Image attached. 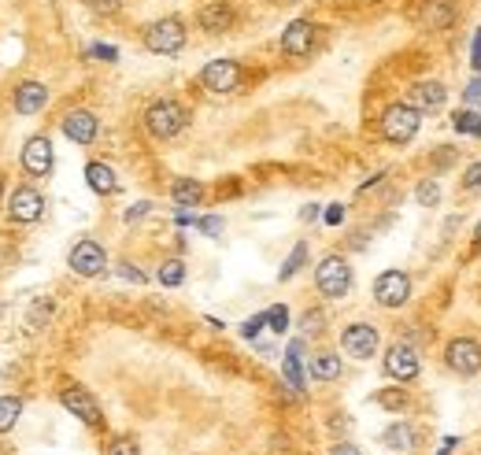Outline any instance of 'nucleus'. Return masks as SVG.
Wrapping results in <instances>:
<instances>
[{"mask_svg":"<svg viewBox=\"0 0 481 455\" xmlns=\"http://www.w3.org/2000/svg\"><path fill=\"white\" fill-rule=\"evenodd\" d=\"M378 345H381V337H378V329L371 326V322H352V326H345L341 329V348H345V355H352V359H374L378 355Z\"/></svg>","mask_w":481,"mask_h":455,"instance_id":"10","label":"nucleus"},{"mask_svg":"<svg viewBox=\"0 0 481 455\" xmlns=\"http://www.w3.org/2000/svg\"><path fill=\"white\" fill-rule=\"evenodd\" d=\"M329 455H363V451H359L355 444H348V441H341V444L329 448Z\"/></svg>","mask_w":481,"mask_h":455,"instance_id":"44","label":"nucleus"},{"mask_svg":"<svg viewBox=\"0 0 481 455\" xmlns=\"http://www.w3.org/2000/svg\"><path fill=\"white\" fill-rule=\"evenodd\" d=\"M322 219H326V226H341L345 223V204H329L322 211Z\"/></svg>","mask_w":481,"mask_h":455,"instance_id":"39","label":"nucleus"},{"mask_svg":"<svg viewBox=\"0 0 481 455\" xmlns=\"http://www.w3.org/2000/svg\"><path fill=\"white\" fill-rule=\"evenodd\" d=\"M263 326H267V311H263V315H252V319L240 322V337H245V341H256L259 333H263Z\"/></svg>","mask_w":481,"mask_h":455,"instance_id":"34","label":"nucleus"},{"mask_svg":"<svg viewBox=\"0 0 481 455\" xmlns=\"http://www.w3.org/2000/svg\"><path fill=\"white\" fill-rule=\"evenodd\" d=\"M374 404H381L385 411H404L407 407V392H404V385L381 389V392H374Z\"/></svg>","mask_w":481,"mask_h":455,"instance_id":"28","label":"nucleus"},{"mask_svg":"<svg viewBox=\"0 0 481 455\" xmlns=\"http://www.w3.org/2000/svg\"><path fill=\"white\" fill-rule=\"evenodd\" d=\"M22 415V397H0V433H12Z\"/></svg>","mask_w":481,"mask_h":455,"instance_id":"25","label":"nucleus"},{"mask_svg":"<svg viewBox=\"0 0 481 455\" xmlns=\"http://www.w3.org/2000/svg\"><path fill=\"white\" fill-rule=\"evenodd\" d=\"M267 329H275V333H285L289 329V308H285V303L267 308Z\"/></svg>","mask_w":481,"mask_h":455,"instance_id":"31","label":"nucleus"},{"mask_svg":"<svg viewBox=\"0 0 481 455\" xmlns=\"http://www.w3.org/2000/svg\"><path fill=\"white\" fill-rule=\"evenodd\" d=\"M322 322H326V315H322V311H304V319H300L304 333H322Z\"/></svg>","mask_w":481,"mask_h":455,"instance_id":"37","label":"nucleus"},{"mask_svg":"<svg viewBox=\"0 0 481 455\" xmlns=\"http://www.w3.org/2000/svg\"><path fill=\"white\" fill-rule=\"evenodd\" d=\"M0 186H4V174H0Z\"/></svg>","mask_w":481,"mask_h":455,"instance_id":"48","label":"nucleus"},{"mask_svg":"<svg viewBox=\"0 0 481 455\" xmlns=\"http://www.w3.org/2000/svg\"><path fill=\"white\" fill-rule=\"evenodd\" d=\"M470 64L474 71H481V26L474 30V41H470Z\"/></svg>","mask_w":481,"mask_h":455,"instance_id":"41","label":"nucleus"},{"mask_svg":"<svg viewBox=\"0 0 481 455\" xmlns=\"http://www.w3.org/2000/svg\"><path fill=\"white\" fill-rule=\"evenodd\" d=\"M59 130H64V137L67 141H74V144H93L97 141V134H101V118L93 115V111H85V108H74V111H67L64 118H59Z\"/></svg>","mask_w":481,"mask_h":455,"instance_id":"13","label":"nucleus"},{"mask_svg":"<svg viewBox=\"0 0 481 455\" xmlns=\"http://www.w3.org/2000/svg\"><path fill=\"white\" fill-rule=\"evenodd\" d=\"M459 444V437H444V444H441V451L437 455H452V448Z\"/></svg>","mask_w":481,"mask_h":455,"instance_id":"46","label":"nucleus"},{"mask_svg":"<svg viewBox=\"0 0 481 455\" xmlns=\"http://www.w3.org/2000/svg\"><path fill=\"white\" fill-rule=\"evenodd\" d=\"M308 374H311L315 381H337V378H341V355H337V352H319V355H311Z\"/></svg>","mask_w":481,"mask_h":455,"instance_id":"23","label":"nucleus"},{"mask_svg":"<svg viewBox=\"0 0 481 455\" xmlns=\"http://www.w3.org/2000/svg\"><path fill=\"white\" fill-rule=\"evenodd\" d=\"M186 22L182 19H174V15H167V19H156V22H148L144 30H141V41H144V48L148 52H156V56H178L186 48Z\"/></svg>","mask_w":481,"mask_h":455,"instance_id":"3","label":"nucleus"},{"mask_svg":"<svg viewBox=\"0 0 481 455\" xmlns=\"http://www.w3.org/2000/svg\"><path fill=\"white\" fill-rule=\"evenodd\" d=\"M148 211H153V204H148V200H141V204H134V207L127 211V223H137V219H144V215H148Z\"/></svg>","mask_w":481,"mask_h":455,"instance_id":"43","label":"nucleus"},{"mask_svg":"<svg viewBox=\"0 0 481 455\" xmlns=\"http://www.w3.org/2000/svg\"><path fill=\"white\" fill-rule=\"evenodd\" d=\"M59 404H64L78 422H85L89 430H97V426H104V415H101V404L93 400V392L89 389H82V385H64L59 389Z\"/></svg>","mask_w":481,"mask_h":455,"instance_id":"6","label":"nucleus"},{"mask_svg":"<svg viewBox=\"0 0 481 455\" xmlns=\"http://www.w3.org/2000/svg\"><path fill=\"white\" fill-rule=\"evenodd\" d=\"M444 363H448V371H456L463 378L481 374V341H474V337H452V341L444 345Z\"/></svg>","mask_w":481,"mask_h":455,"instance_id":"8","label":"nucleus"},{"mask_svg":"<svg viewBox=\"0 0 481 455\" xmlns=\"http://www.w3.org/2000/svg\"><path fill=\"white\" fill-rule=\"evenodd\" d=\"M415 200H418V204H423V207H437V200H441V186H437V181H433V178H426V181H423V186H418V189H415Z\"/></svg>","mask_w":481,"mask_h":455,"instance_id":"30","label":"nucleus"},{"mask_svg":"<svg viewBox=\"0 0 481 455\" xmlns=\"http://www.w3.org/2000/svg\"><path fill=\"white\" fill-rule=\"evenodd\" d=\"M300 219H304V223H315V219H319V204H308L304 211H300Z\"/></svg>","mask_w":481,"mask_h":455,"instance_id":"45","label":"nucleus"},{"mask_svg":"<svg viewBox=\"0 0 481 455\" xmlns=\"http://www.w3.org/2000/svg\"><path fill=\"white\" fill-rule=\"evenodd\" d=\"M85 181H89V189H93L97 197H115V193H118L115 171H111L108 163H101V160H93V163L85 167Z\"/></svg>","mask_w":481,"mask_h":455,"instance_id":"21","label":"nucleus"},{"mask_svg":"<svg viewBox=\"0 0 481 455\" xmlns=\"http://www.w3.org/2000/svg\"><path fill=\"white\" fill-rule=\"evenodd\" d=\"M411 104L418 108V111H441L444 104H448V89L441 85V82H418L415 89H411Z\"/></svg>","mask_w":481,"mask_h":455,"instance_id":"19","label":"nucleus"},{"mask_svg":"<svg viewBox=\"0 0 481 455\" xmlns=\"http://www.w3.org/2000/svg\"><path fill=\"white\" fill-rule=\"evenodd\" d=\"M463 101H467V108H481V78H474V82L463 89Z\"/></svg>","mask_w":481,"mask_h":455,"instance_id":"38","label":"nucleus"},{"mask_svg":"<svg viewBox=\"0 0 481 455\" xmlns=\"http://www.w3.org/2000/svg\"><path fill=\"white\" fill-rule=\"evenodd\" d=\"M452 127H456L459 134H474V137H481V111H474V108H459L456 118H452Z\"/></svg>","mask_w":481,"mask_h":455,"instance_id":"29","label":"nucleus"},{"mask_svg":"<svg viewBox=\"0 0 481 455\" xmlns=\"http://www.w3.org/2000/svg\"><path fill=\"white\" fill-rule=\"evenodd\" d=\"M41 215H45V197H41L34 186L12 189V197H8V219H12V223L30 226V223H38Z\"/></svg>","mask_w":481,"mask_h":455,"instance_id":"11","label":"nucleus"},{"mask_svg":"<svg viewBox=\"0 0 481 455\" xmlns=\"http://www.w3.org/2000/svg\"><path fill=\"white\" fill-rule=\"evenodd\" d=\"M48 104V85L45 82H19L12 93V108L15 115H38Z\"/></svg>","mask_w":481,"mask_h":455,"instance_id":"17","label":"nucleus"},{"mask_svg":"<svg viewBox=\"0 0 481 455\" xmlns=\"http://www.w3.org/2000/svg\"><path fill=\"white\" fill-rule=\"evenodd\" d=\"M118 275H123L127 282H137V285L144 282V275H141V270H137L134 263H118Z\"/></svg>","mask_w":481,"mask_h":455,"instance_id":"42","label":"nucleus"},{"mask_svg":"<svg viewBox=\"0 0 481 455\" xmlns=\"http://www.w3.org/2000/svg\"><path fill=\"white\" fill-rule=\"evenodd\" d=\"M315 289L326 300H345L352 293V267H348V259L345 256H326L315 267Z\"/></svg>","mask_w":481,"mask_h":455,"instance_id":"4","label":"nucleus"},{"mask_svg":"<svg viewBox=\"0 0 481 455\" xmlns=\"http://www.w3.org/2000/svg\"><path fill=\"white\" fill-rule=\"evenodd\" d=\"M315 38H319V26L311 19H293L282 34V52L293 59H304L315 52Z\"/></svg>","mask_w":481,"mask_h":455,"instance_id":"12","label":"nucleus"},{"mask_svg":"<svg viewBox=\"0 0 481 455\" xmlns=\"http://www.w3.org/2000/svg\"><path fill=\"white\" fill-rule=\"evenodd\" d=\"M67 263H71V270H74L78 278H97V275H104V270H108V252H104L101 241L82 237L78 245L71 249Z\"/></svg>","mask_w":481,"mask_h":455,"instance_id":"7","label":"nucleus"},{"mask_svg":"<svg viewBox=\"0 0 481 455\" xmlns=\"http://www.w3.org/2000/svg\"><path fill=\"white\" fill-rule=\"evenodd\" d=\"M245 85V67L237 59H212V64L200 67V89L215 97H226V93H237Z\"/></svg>","mask_w":481,"mask_h":455,"instance_id":"5","label":"nucleus"},{"mask_svg":"<svg viewBox=\"0 0 481 455\" xmlns=\"http://www.w3.org/2000/svg\"><path fill=\"white\" fill-rule=\"evenodd\" d=\"M197 22L204 34H230V30L237 26V12L230 0H207V4L197 12Z\"/></svg>","mask_w":481,"mask_h":455,"instance_id":"16","label":"nucleus"},{"mask_svg":"<svg viewBox=\"0 0 481 455\" xmlns=\"http://www.w3.org/2000/svg\"><path fill=\"white\" fill-rule=\"evenodd\" d=\"M374 300L389 311L404 308V303L411 300V278L404 275V270H381V275L374 278Z\"/></svg>","mask_w":481,"mask_h":455,"instance_id":"9","label":"nucleus"},{"mask_svg":"<svg viewBox=\"0 0 481 455\" xmlns=\"http://www.w3.org/2000/svg\"><path fill=\"white\" fill-rule=\"evenodd\" d=\"M459 189L463 193H481V163H470L459 178Z\"/></svg>","mask_w":481,"mask_h":455,"instance_id":"33","label":"nucleus"},{"mask_svg":"<svg viewBox=\"0 0 481 455\" xmlns=\"http://www.w3.org/2000/svg\"><path fill=\"white\" fill-rule=\"evenodd\" d=\"M156 278H160V285L178 289V285L186 282V263H182V259H163L160 270H156Z\"/></svg>","mask_w":481,"mask_h":455,"instance_id":"26","label":"nucleus"},{"mask_svg":"<svg viewBox=\"0 0 481 455\" xmlns=\"http://www.w3.org/2000/svg\"><path fill=\"white\" fill-rule=\"evenodd\" d=\"M381 441L393 448V451H407L411 444H415V433H411V426H404V422H397V426H389L385 433H381Z\"/></svg>","mask_w":481,"mask_h":455,"instance_id":"27","label":"nucleus"},{"mask_svg":"<svg viewBox=\"0 0 481 455\" xmlns=\"http://www.w3.org/2000/svg\"><path fill=\"white\" fill-rule=\"evenodd\" d=\"M108 455H141V448H137L134 437H118V441L108 444Z\"/></svg>","mask_w":481,"mask_h":455,"instance_id":"36","label":"nucleus"},{"mask_svg":"<svg viewBox=\"0 0 481 455\" xmlns=\"http://www.w3.org/2000/svg\"><path fill=\"white\" fill-rule=\"evenodd\" d=\"M89 8L101 12V15H115L118 8H123V0H89Z\"/></svg>","mask_w":481,"mask_h":455,"instance_id":"40","label":"nucleus"},{"mask_svg":"<svg viewBox=\"0 0 481 455\" xmlns=\"http://www.w3.org/2000/svg\"><path fill=\"white\" fill-rule=\"evenodd\" d=\"M474 249L481 252V219H477V226H474Z\"/></svg>","mask_w":481,"mask_h":455,"instance_id":"47","label":"nucleus"},{"mask_svg":"<svg viewBox=\"0 0 481 455\" xmlns=\"http://www.w3.org/2000/svg\"><path fill=\"white\" fill-rule=\"evenodd\" d=\"M304 341H289V348H285V359H282V378H285V385H293L296 392H304L308 389V374H304Z\"/></svg>","mask_w":481,"mask_h":455,"instance_id":"18","label":"nucleus"},{"mask_svg":"<svg viewBox=\"0 0 481 455\" xmlns=\"http://www.w3.org/2000/svg\"><path fill=\"white\" fill-rule=\"evenodd\" d=\"M418 371H423V363H418V352L411 345H389V352H385V374L389 378L407 385L418 378Z\"/></svg>","mask_w":481,"mask_h":455,"instance_id":"14","label":"nucleus"},{"mask_svg":"<svg viewBox=\"0 0 481 455\" xmlns=\"http://www.w3.org/2000/svg\"><path fill=\"white\" fill-rule=\"evenodd\" d=\"M304 263H308V241H296L293 252H289L285 263H282V270H278V282H293L300 270H304Z\"/></svg>","mask_w":481,"mask_h":455,"instance_id":"24","label":"nucleus"},{"mask_svg":"<svg viewBox=\"0 0 481 455\" xmlns=\"http://www.w3.org/2000/svg\"><path fill=\"white\" fill-rule=\"evenodd\" d=\"M423 22L426 30H448L456 22V0H423Z\"/></svg>","mask_w":481,"mask_h":455,"instance_id":"20","label":"nucleus"},{"mask_svg":"<svg viewBox=\"0 0 481 455\" xmlns=\"http://www.w3.org/2000/svg\"><path fill=\"white\" fill-rule=\"evenodd\" d=\"M418 127H423V111H418L411 101H397V104H389L378 118V134L389 141V144H407L415 141Z\"/></svg>","mask_w":481,"mask_h":455,"instance_id":"2","label":"nucleus"},{"mask_svg":"<svg viewBox=\"0 0 481 455\" xmlns=\"http://www.w3.org/2000/svg\"><path fill=\"white\" fill-rule=\"evenodd\" d=\"M141 123H144L148 137L171 141V137H178V134L189 127V108L182 101H174V97H160V101H153V104L144 108Z\"/></svg>","mask_w":481,"mask_h":455,"instance_id":"1","label":"nucleus"},{"mask_svg":"<svg viewBox=\"0 0 481 455\" xmlns=\"http://www.w3.org/2000/svg\"><path fill=\"white\" fill-rule=\"evenodd\" d=\"M197 230L204 233V237H223V230H226V223H223V215H204V219H197Z\"/></svg>","mask_w":481,"mask_h":455,"instance_id":"32","label":"nucleus"},{"mask_svg":"<svg viewBox=\"0 0 481 455\" xmlns=\"http://www.w3.org/2000/svg\"><path fill=\"white\" fill-rule=\"evenodd\" d=\"M171 200L178 204V207H200V200H204V186L197 178H178L174 186H171Z\"/></svg>","mask_w":481,"mask_h":455,"instance_id":"22","label":"nucleus"},{"mask_svg":"<svg viewBox=\"0 0 481 455\" xmlns=\"http://www.w3.org/2000/svg\"><path fill=\"white\" fill-rule=\"evenodd\" d=\"M85 56H89V59H101V64H115V59H118V48H115V45H89Z\"/></svg>","mask_w":481,"mask_h":455,"instance_id":"35","label":"nucleus"},{"mask_svg":"<svg viewBox=\"0 0 481 455\" xmlns=\"http://www.w3.org/2000/svg\"><path fill=\"white\" fill-rule=\"evenodd\" d=\"M52 163H56V152H52V141L45 134L38 137H30L22 144V171L30 178H48L52 174Z\"/></svg>","mask_w":481,"mask_h":455,"instance_id":"15","label":"nucleus"}]
</instances>
